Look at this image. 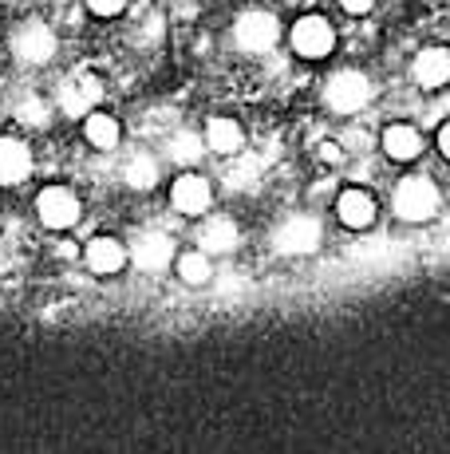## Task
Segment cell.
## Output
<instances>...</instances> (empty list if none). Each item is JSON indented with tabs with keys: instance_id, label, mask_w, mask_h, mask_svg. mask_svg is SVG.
Listing matches in <instances>:
<instances>
[{
	"instance_id": "obj_1",
	"label": "cell",
	"mask_w": 450,
	"mask_h": 454,
	"mask_svg": "<svg viewBox=\"0 0 450 454\" xmlns=\"http://www.w3.org/2000/svg\"><path fill=\"white\" fill-rule=\"evenodd\" d=\"M371 91H376V87H371L368 75H360V72H340V75H332V80H328L324 103H328L332 111H340V115H352V111L368 107Z\"/></svg>"
},
{
	"instance_id": "obj_2",
	"label": "cell",
	"mask_w": 450,
	"mask_h": 454,
	"mask_svg": "<svg viewBox=\"0 0 450 454\" xmlns=\"http://www.w3.org/2000/svg\"><path fill=\"white\" fill-rule=\"evenodd\" d=\"M395 214L403 222H427V217L438 214V190L427 178H407L395 190Z\"/></svg>"
},
{
	"instance_id": "obj_3",
	"label": "cell",
	"mask_w": 450,
	"mask_h": 454,
	"mask_svg": "<svg viewBox=\"0 0 450 454\" xmlns=\"http://www.w3.org/2000/svg\"><path fill=\"white\" fill-rule=\"evenodd\" d=\"M12 51L24 64H48V59L56 56V32H51L44 20L20 24V32L12 36Z\"/></svg>"
},
{
	"instance_id": "obj_4",
	"label": "cell",
	"mask_w": 450,
	"mask_h": 454,
	"mask_svg": "<svg viewBox=\"0 0 450 454\" xmlns=\"http://www.w3.org/2000/svg\"><path fill=\"white\" fill-rule=\"evenodd\" d=\"M332 43H336V32L324 16H300L297 28H292V48H297V56H305V59L328 56Z\"/></svg>"
},
{
	"instance_id": "obj_5",
	"label": "cell",
	"mask_w": 450,
	"mask_h": 454,
	"mask_svg": "<svg viewBox=\"0 0 450 454\" xmlns=\"http://www.w3.org/2000/svg\"><path fill=\"white\" fill-rule=\"evenodd\" d=\"M36 209H40V222H44L48 230H67V225H75V217H80V202H75V194L67 186L40 190Z\"/></svg>"
},
{
	"instance_id": "obj_6",
	"label": "cell",
	"mask_w": 450,
	"mask_h": 454,
	"mask_svg": "<svg viewBox=\"0 0 450 454\" xmlns=\"http://www.w3.org/2000/svg\"><path fill=\"white\" fill-rule=\"evenodd\" d=\"M233 36L245 51H269L276 36H281V28H276V16L269 12H245L237 20V28H233Z\"/></svg>"
},
{
	"instance_id": "obj_7",
	"label": "cell",
	"mask_w": 450,
	"mask_h": 454,
	"mask_svg": "<svg viewBox=\"0 0 450 454\" xmlns=\"http://www.w3.org/2000/svg\"><path fill=\"white\" fill-rule=\"evenodd\" d=\"M273 246L281 253H313L320 246V222H316V217H305V214L289 217V222L276 230Z\"/></svg>"
},
{
	"instance_id": "obj_8",
	"label": "cell",
	"mask_w": 450,
	"mask_h": 454,
	"mask_svg": "<svg viewBox=\"0 0 450 454\" xmlns=\"http://www.w3.org/2000/svg\"><path fill=\"white\" fill-rule=\"evenodd\" d=\"M210 182L198 178V174H186V178L175 182V190H170V202H175L178 214L186 217H198L202 209H210Z\"/></svg>"
},
{
	"instance_id": "obj_9",
	"label": "cell",
	"mask_w": 450,
	"mask_h": 454,
	"mask_svg": "<svg viewBox=\"0 0 450 454\" xmlns=\"http://www.w3.org/2000/svg\"><path fill=\"white\" fill-rule=\"evenodd\" d=\"M99 99H103V83L95 80V75H80V80L64 83V91H59V107H64V115H75V119H80L83 111H91Z\"/></svg>"
},
{
	"instance_id": "obj_10",
	"label": "cell",
	"mask_w": 450,
	"mask_h": 454,
	"mask_svg": "<svg viewBox=\"0 0 450 454\" xmlns=\"http://www.w3.org/2000/svg\"><path fill=\"white\" fill-rule=\"evenodd\" d=\"M32 174V151L20 138H0V186H16Z\"/></svg>"
},
{
	"instance_id": "obj_11",
	"label": "cell",
	"mask_w": 450,
	"mask_h": 454,
	"mask_svg": "<svg viewBox=\"0 0 450 454\" xmlns=\"http://www.w3.org/2000/svg\"><path fill=\"white\" fill-rule=\"evenodd\" d=\"M336 214H340V222L348 230H368L376 222V198L368 190H344L340 202H336Z\"/></svg>"
},
{
	"instance_id": "obj_12",
	"label": "cell",
	"mask_w": 450,
	"mask_h": 454,
	"mask_svg": "<svg viewBox=\"0 0 450 454\" xmlns=\"http://www.w3.org/2000/svg\"><path fill=\"white\" fill-rule=\"evenodd\" d=\"M170 257H175V241H170L167 233H143V238L135 241V265L138 269L159 273V269L170 265Z\"/></svg>"
},
{
	"instance_id": "obj_13",
	"label": "cell",
	"mask_w": 450,
	"mask_h": 454,
	"mask_svg": "<svg viewBox=\"0 0 450 454\" xmlns=\"http://www.w3.org/2000/svg\"><path fill=\"white\" fill-rule=\"evenodd\" d=\"M415 80H419V87H427V91L443 87L450 80V51L446 48H423L419 59H415Z\"/></svg>"
},
{
	"instance_id": "obj_14",
	"label": "cell",
	"mask_w": 450,
	"mask_h": 454,
	"mask_svg": "<svg viewBox=\"0 0 450 454\" xmlns=\"http://www.w3.org/2000/svg\"><path fill=\"white\" fill-rule=\"evenodd\" d=\"M123 261H127V253H123V246H119L115 238H95L88 246V265H91V273H99V277L119 273Z\"/></svg>"
},
{
	"instance_id": "obj_15",
	"label": "cell",
	"mask_w": 450,
	"mask_h": 454,
	"mask_svg": "<svg viewBox=\"0 0 450 454\" xmlns=\"http://www.w3.org/2000/svg\"><path fill=\"white\" fill-rule=\"evenodd\" d=\"M384 151L392 154L395 162H411L415 154L423 151V135H419L415 127H407V123L387 127V130H384Z\"/></svg>"
},
{
	"instance_id": "obj_16",
	"label": "cell",
	"mask_w": 450,
	"mask_h": 454,
	"mask_svg": "<svg viewBox=\"0 0 450 454\" xmlns=\"http://www.w3.org/2000/svg\"><path fill=\"white\" fill-rule=\"evenodd\" d=\"M198 241H202L206 253H229L237 246V225H233L229 217H210V222L202 225V233H198Z\"/></svg>"
},
{
	"instance_id": "obj_17",
	"label": "cell",
	"mask_w": 450,
	"mask_h": 454,
	"mask_svg": "<svg viewBox=\"0 0 450 454\" xmlns=\"http://www.w3.org/2000/svg\"><path fill=\"white\" fill-rule=\"evenodd\" d=\"M241 143H245V135H241V127L233 123V119H210V127H206V146L218 154H237Z\"/></svg>"
},
{
	"instance_id": "obj_18",
	"label": "cell",
	"mask_w": 450,
	"mask_h": 454,
	"mask_svg": "<svg viewBox=\"0 0 450 454\" xmlns=\"http://www.w3.org/2000/svg\"><path fill=\"white\" fill-rule=\"evenodd\" d=\"M88 138H91V146L95 151H115V143H119V123H115V115H95L88 119Z\"/></svg>"
},
{
	"instance_id": "obj_19",
	"label": "cell",
	"mask_w": 450,
	"mask_h": 454,
	"mask_svg": "<svg viewBox=\"0 0 450 454\" xmlns=\"http://www.w3.org/2000/svg\"><path fill=\"white\" fill-rule=\"evenodd\" d=\"M154 182H159V162H154V159L138 154V159L127 162V186H131V190H151Z\"/></svg>"
},
{
	"instance_id": "obj_20",
	"label": "cell",
	"mask_w": 450,
	"mask_h": 454,
	"mask_svg": "<svg viewBox=\"0 0 450 454\" xmlns=\"http://www.w3.org/2000/svg\"><path fill=\"white\" fill-rule=\"evenodd\" d=\"M178 277L186 285H206L210 281V257H206V249L202 253H186V257L178 261Z\"/></svg>"
},
{
	"instance_id": "obj_21",
	"label": "cell",
	"mask_w": 450,
	"mask_h": 454,
	"mask_svg": "<svg viewBox=\"0 0 450 454\" xmlns=\"http://www.w3.org/2000/svg\"><path fill=\"white\" fill-rule=\"evenodd\" d=\"M202 143L206 138H198L194 130H178L175 143H170V154H175L178 162H198L202 159Z\"/></svg>"
},
{
	"instance_id": "obj_22",
	"label": "cell",
	"mask_w": 450,
	"mask_h": 454,
	"mask_svg": "<svg viewBox=\"0 0 450 454\" xmlns=\"http://www.w3.org/2000/svg\"><path fill=\"white\" fill-rule=\"evenodd\" d=\"M16 115H20L28 127H44V123H48V103L32 95V99H24L20 107H16Z\"/></svg>"
},
{
	"instance_id": "obj_23",
	"label": "cell",
	"mask_w": 450,
	"mask_h": 454,
	"mask_svg": "<svg viewBox=\"0 0 450 454\" xmlns=\"http://www.w3.org/2000/svg\"><path fill=\"white\" fill-rule=\"evenodd\" d=\"M229 186H233V190H253V186H257V166H253V162L229 166Z\"/></svg>"
},
{
	"instance_id": "obj_24",
	"label": "cell",
	"mask_w": 450,
	"mask_h": 454,
	"mask_svg": "<svg viewBox=\"0 0 450 454\" xmlns=\"http://www.w3.org/2000/svg\"><path fill=\"white\" fill-rule=\"evenodd\" d=\"M88 8L95 16H119L127 8V0H88Z\"/></svg>"
},
{
	"instance_id": "obj_25",
	"label": "cell",
	"mask_w": 450,
	"mask_h": 454,
	"mask_svg": "<svg viewBox=\"0 0 450 454\" xmlns=\"http://www.w3.org/2000/svg\"><path fill=\"white\" fill-rule=\"evenodd\" d=\"M344 8H348V12H356V16H363V12H371V4H376V0H340Z\"/></svg>"
},
{
	"instance_id": "obj_26",
	"label": "cell",
	"mask_w": 450,
	"mask_h": 454,
	"mask_svg": "<svg viewBox=\"0 0 450 454\" xmlns=\"http://www.w3.org/2000/svg\"><path fill=\"white\" fill-rule=\"evenodd\" d=\"M320 159H324V162H340V146H336V143H320Z\"/></svg>"
},
{
	"instance_id": "obj_27",
	"label": "cell",
	"mask_w": 450,
	"mask_h": 454,
	"mask_svg": "<svg viewBox=\"0 0 450 454\" xmlns=\"http://www.w3.org/2000/svg\"><path fill=\"white\" fill-rule=\"evenodd\" d=\"M438 151H443L446 159H450V123H446L443 130H438Z\"/></svg>"
}]
</instances>
